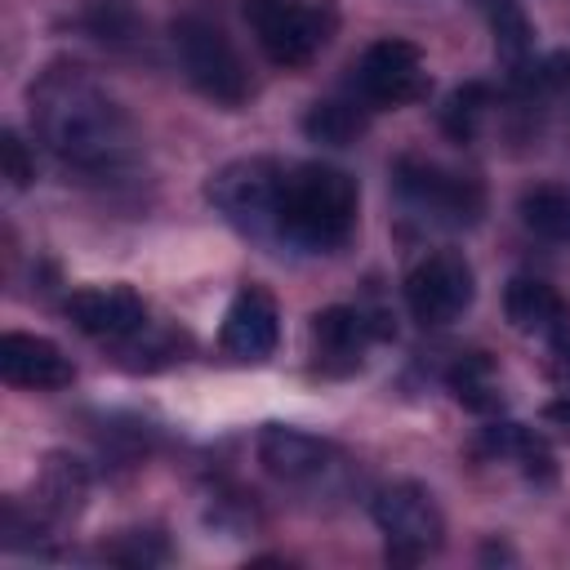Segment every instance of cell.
<instances>
[{
	"label": "cell",
	"mask_w": 570,
	"mask_h": 570,
	"mask_svg": "<svg viewBox=\"0 0 570 570\" xmlns=\"http://www.w3.org/2000/svg\"><path fill=\"white\" fill-rule=\"evenodd\" d=\"M503 312L512 321V330L530 334V338H548L561 343L570 338V303L539 276H517L503 289Z\"/></svg>",
	"instance_id": "9a60e30c"
},
{
	"label": "cell",
	"mask_w": 570,
	"mask_h": 570,
	"mask_svg": "<svg viewBox=\"0 0 570 570\" xmlns=\"http://www.w3.org/2000/svg\"><path fill=\"white\" fill-rule=\"evenodd\" d=\"M89 494V472L80 459L71 454H49L40 476H36V490H31V512L49 525V521H67L80 512Z\"/></svg>",
	"instance_id": "2e32d148"
},
{
	"label": "cell",
	"mask_w": 570,
	"mask_h": 570,
	"mask_svg": "<svg viewBox=\"0 0 570 570\" xmlns=\"http://www.w3.org/2000/svg\"><path fill=\"white\" fill-rule=\"evenodd\" d=\"M303 134L312 142L325 147H347L365 134V102H347V98H321L307 107L303 116Z\"/></svg>",
	"instance_id": "d6986e66"
},
{
	"label": "cell",
	"mask_w": 570,
	"mask_h": 570,
	"mask_svg": "<svg viewBox=\"0 0 570 570\" xmlns=\"http://www.w3.org/2000/svg\"><path fill=\"white\" fill-rule=\"evenodd\" d=\"M245 22L276 67H307L338 31L330 0H245Z\"/></svg>",
	"instance_id": "277c9868"
},
{
	"label": "cell",
	"mask_w": 570,
	"mask_h": 570,
	"mask_svg": "<svg viewBox=\"0 0 570 570\" xmlns=\"http://www.w3.org/2000/svg\"><path fill=\"white\" fill-rule=\"evenodd\" d=\"M307 334H312L316 361H321L325 370L343 374V370H356L361 356H365V347H370V338H379V334H387V330L374 325L361 307H325V312L312 316Z\"/></svg>",
	"instance_id": "4fadbf2b"
},
{
	"label": "cell",
	"mask_w": 570,
	"mask_h": 570,
	"mask_svg": "<svg viewBox=\"0 0 570 570\" xmlns=\"http://www.w3.org/2000/svg\"><path fill=\"white\" fill-rule=\"evenodd\" d=\"M67 321L107 343H125L147 330V303L129 285H85L67 298Z\"/></svg>",
	"instance_id": "30bf717a"
},
{
	"label": "cell",
	"mask_w": 570,
	"mask_h": 570,
	"mask_svg": "<svg viewBox=\"0 0 570 570\" xmlns=\"http://www.w3.org/2000/svg\"><path fill=\"white\" fill-rule=\"evenodd\" d=\"M31 125L36 138L71 169L111 174L134 160V125L125 107L76 62L49 67L31 85Z\"/></svg>",
	"instance_id": "6da1fadb"
},
{
	"label": "cell",
	"mask_w": 570,
	"mask_h": 570,
	"mask_svg": "<svg viewBox=\"0 0 570 570\" xmlns=\"http://www.w3.org/2000/svg\"><path fill=\"white\" fill-rule=\"evenodd\" d=\"M102 557L107 561H120V566H151V561H165V543L151 530H129L125 543L102 548Z\"/></svg>",
	"instance_id": "7402d4cb"
},
{
	"label": "cell",
	"mask_w": 570,
	"mask_h": 570,
	"mask_svg": "<svg viewBox=\"0 0 570 570\" xmlns=\"http://www.w3.org/2000/svg\"><path fill=\"white\" fill-rule=\"evenodd\" d=\"M169 40H174L178 67L196 94H205L218 107H240L249 98V67L218 22H209L200 13H183L169 27Z\"/></svg>",
	"instance_id": "3957f363"
},
{
	"label": "cell",
	"mask_w": 570,
	"mask_h": 570,
	"mask_svg": "<svg viewBox=\"0 0 570 570\" xmlns=\"http://www.w3.org/2000/svg\"><path fill=\"white\" fill-rule=\"evenodd\" d=\"M374 525L387 539V561L396 566H414L428 552L441 548L445 539V517L432 499V490H423L419 481H392L370 499Z\"/></svg>",
	"instance_id": "8992f818"
},
{
	"label": "cell",
	"mask_w": 570,
	"mask_h": 570,
	"mask_svg": "<svg viewBox=\"0 0 570 570\" xmlns=\"http://www.w3.org/2000/svg\"><path fill=\"white\" fill-rule=\"evenodd\" d=\"M0 165H4V178H9L13 191L31 187V178H36V160L27 156V142H22L13 129L0 134Z\"/></svg>",
	"instance_id": "603a6c76"
},
{
	"label": "cell",
	"mask_w": 570,
	"mask_h": 570,
	"mask_svg": "<svg viewBox=\"0 0 570 570\" xmlns=\"http://www.w3.org/2000/svg\"><path fill=\"white\" fill-rule=\"evenodd\" d=\"M543 419H548V423H566V428H570V392H561L557 401H548V405H543Z\"/></svg>",
	"instance_id": "484cf974"
},
{
	"label": "cell",
	"mask_w": 570,
	"mask_h": 570,
	"mask_svg": "<svg viewBox=\"0 0 570 570\" xmlns=\"http://www.w3.org/2000/svg\"><path fill=\"white\" fill-rule=\"evenodd\" d=\"M276 338H281V316H276L272 294L263 285H240L218 330L223 352L236 361H267L276 352Z\"/></svg>",
	"instance_id": "8fae6325"
},
{
	"label": "cell",
	"mask_w": 570,
	"mask_h": 570,
	"mask_svg": "<svg viewBox=\"0 0 570 570\" xmlns=\"http://www.w3.org/2000/svg\"><path fill=\"white\" fill-rule=\"evenodd\" d=\"M356 178L334 165H294L285 169L281 191V236L303 249H338L356 227Z\"/></svg>",
	"instance_id": "7a4b0ae2"
},
{
	"label": "cell",
	"mask_w": 570,
	"mask_h": 570,
	"mask_svg": "<svg viewBox=\"0 0 570 570\" xmlns=\"http://www.w3.org/2000/svg\"><path fill=\"white\" fill-rule=\"evenodd\" d=\"M356 94L365 107H405L428 94V67L414 40L383 36L356 58Z\"/></svg>",
	"instance_id": "ba28073f"
},
{
	"label": "cell",
	"mask_w": 570,
	"mask_h": 570,
	"mask_svg": "<svg viewBox=\"0 0 570 570\" xmlns=\"http://www.w3.org/2000/svg\"><path fill=\"white\" fill-rule=\"evenodd\" d=\"M445 383H450L454 401H459V405H468V410H476V414H494V410H499V401H503V396H499L494 365H490V356H481V352L459 356V361L450 365Z\"/></svg>",
	"instance_id": "ffe728a7"
},
{
	"label": "cell",
	"mask_w": 570,
	"mask_h": 570,
	"mask_svg": "<svg viewBox=\"0 0 570 570\" xmlns=\"http://www.w3.org/2000/svg\"><path fill=\"white\" fill-rule=\"evenodd\" d=\"M548 370H552V379L570 392V347H566V338H561V343H552V365H548Z\"/></svg>",
	"instance_id": "d4e9b609"
},
{
	"label": "cell",
	"mask_w": 570,
	"mask_h": 570,
	"mask_svg": "<svg viewBox=\"0 0 570 570\" xmlns=\"http://www.w3.org/2000/svg\"><path fill=\"white\" fill-rule=\"evenodd\" d=\"M258 463L281 481H316L321 472H330L334 445L312 436V432H303V428L267 423L258 432Z\"/></svg>",
	"instance_id": "5bb4252c"
},
{
	"label": "cell",
	"mask_w": 570,
	"mask_h": 570,
	"mask_svg": "<svg viewBox=\"0 0 570 570\" xmlns=\"http://www.w3.org/2000/svg\"><path fill=\"white\" fill-rule=\"evenodd\" d=\"M0 379L13 383V387L53 392V387H67L76 379V370H71V361L62 356V347L53 338L9 330L0 338Z\"/></svg>",
	"instance_id": "7c38bea8"
},
{
	"label": "cell",
	"mask_w": 570,
	"mask_h": 570,
	"mask_svg": "<svg viewBox=\"0 0 570 570\" xmlns=\"http://www.w3.org/2000/svg\"><path fill=\"white\" fill-rule=\"evenodd\" d=\"M396 183H401V196H405L423 218H432V223L468 227V223H476V214H481V183H476V178H463V174H450V169H441V165L401 160Z\"/></svg>",
	"instance_id": "9c48e42d"
},
{
	"label": "cell",
	"mask_w": 570,
	"mask_h": 570,
	"mask_svg": "<svg viewBox=\"0 0 570 570\" xmlns=\"http://www.w3.org/2000/svg\"><path fill=\"white\" fill-rule=\"evenodd\" d=\"M490 27H494V49L508 67L512 80H539L534 62V27L517 0H494L490 4Z\"/></svg>",
	"instance_id": "e0dca14e"
},
{
	"label": "cell",
	"mask_w": 570,
	"mask_h": 570,
	"mask_svg": "<svg viewBox=\"0 0 570 570\" xmlns=\"http://www.w3.org/2000/svg\"><path fill=\"white\" fill-rule=\"evenodd\" d=\"M485 107H490V89H485L481 80L459 85V89L445 98V107H441V125H445V134H450V138H459V142H468V138L476 134V125H481Z\"/></svg>",
	"instance_id": "44dd1931"
},
{
	"label": "cell",
	"mask_w": 570,
	"mask_h": 570,
	"mask_svg": "<svg viewBox=\"0 0 570 570\" xmlns=\"http://www.w3.org/2000/svg\"><path fill=\"white\" fill-rule=\"evenodd\" d=\"M281 191H285V169L272 156H240L227 160L205 196L214 200V209L245 236H281Z\"/></svg>",
	"instance_id": "5b68a950"
},
{
	"label": "cell",
	"mask_w": 570,
	"mask_h": 570,
	"mask_svg": "<svg viewBox=\"0 0 570 570\" xmlns=\"http://www.w3.org/2000/svg\"><path fill=\"white\" fill-rule=\"evenodd\" d=\"M89 27H94L102 40H120V31L129 27V4H125V0H94Z\"/></svg>",
	"instance_id": "cb8c5ba5"
},
{
	"label": "cell",
	"mask_w": 570,
	"mask_h": 570,
	"mask_svg": "<svg viewBox=\"0 0 570 570\" xmlns=\"http://www.w3.org/2000/svg\"><path fill=\"white\" fill-rule=\"evenodd\" d=\"M521 223L552 245H570V187L557 183H539L530 191H521Z\"/></svg>",
	"instance_id": "ac0fdd59"
},
{
	"label": "cell",
	"mask_w": 570,
	"mask_h": 570,
	"mask_svg": "<svg viewBox=\"0 0 570 570\" xmlns=\"http://www.w3.org/2000/svg\"><path fill=\"white\" fill-rule=\"evenodd\" d=\"M472 298H476V276L459 249H436L419 258L405 276V307L419 325H450L472 307Z\"/></svg>",
	"instance_id": "52a82bcc"
}]
</instances>
